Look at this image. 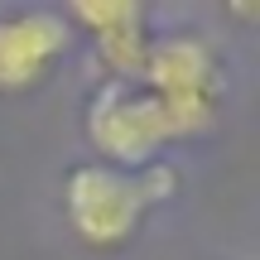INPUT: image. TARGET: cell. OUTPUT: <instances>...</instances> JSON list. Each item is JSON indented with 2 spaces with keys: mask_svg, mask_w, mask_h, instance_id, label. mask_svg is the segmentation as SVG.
Masks as SVG:
<instances>
[{
  "mask_svg": "<svg viewBox=\"0 0 260 260\" xmlns=\"http://www.w3.org/2000/svg\"><path fill=\"white\" fill-rule=\"evenodd\" d=\"M87 140L111 169H145L159 164L169 145H178L174 116L159 106L140 82H102L87 102Z\"/></svg>",
  "mask_w": 260,
  "mask_h": 260,
  "instance_id": "obj_3",
  "label": "cell"
},
{
  "mask_svg": "<svg viewBox=\"0 0 260 260\" xmlns=\"http://www.w3.org/2000/svg\"><path fill=\"white\" fill-rule=\"evenodd\" d=\"M68 24L92 39L96 58L111 77L106 82H135L149 53V15L140 0H73L63 10Z\"/></svg>",
  "mask_w": 260,
  "mask_h": 260,
  "instance_id": "obj_5",
  "label": "cell"
},
{
  "mask_svg": "<svg viewBox=\"0 0 260 260\" xmlns=\"http://www.w3.org/2000/svg\"><path fill=\"white\" fill-rule=\"evenodd\" d=\"M73 39L77 29L53 5H29V10L0 15V96L44 87L53 68L68 58Z\"/></svg>",
  "mask_w": 260,
  "mask_h": 260,
  "instance_id": "obj_4",
  "label": "cell"
},
{
  "mask_svg": "<svg viewBox=\"0 0 260 260\" xmlns=\"http://www.w3.org/2000/svg\"><path fill=\"white\" fill-rule=\"evenodd\" d=\"M149 96H159L169 116H174L178 135L193 140L217 121V102H222V58L203 34L183 29V34L149 39L145 68L135 77Z\"/></svg>",
  "mask_w": 260,
  "mask_h": 260,
  "instance_id": "obj_2",
  "label": "cell"
},
{
  "mask_svg": "<svg viewBox=\"0 0 260 260\" xmlns=\"http://www.w3.org/2000/svg\"><path fill=\"white\" fill-rule=\"evenodd\" d=\"M174 193H178V169L164 159L145 169H111L102 159H92L63 178V212L82 246L121 251L140 232V222L154 207H164Z\"/></svg>",
  "mask_w": 260,
  "mask_h": 260,
  "instance_id": "obj_1",
  "label": "cell"
}]
</instances>
